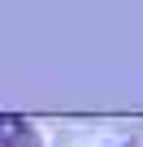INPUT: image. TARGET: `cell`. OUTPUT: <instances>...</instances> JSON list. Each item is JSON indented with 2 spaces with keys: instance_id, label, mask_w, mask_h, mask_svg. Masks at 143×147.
<instances>
[{
  "instance_id": "6da1fadb",
  "label": "cell",
  "mask_w": 143,
  "mask_h": 147,
  "mask_svg": "<svg viewBox=\"0 0 143 147\" xmlns=\"http://www.w3.org/2000/svg\"><path fill=\"white\" fill-rule=\"evenodd\" d=\"M0 147H39V134L26 117H0Z\"/></svg>"
}]
</instances>
